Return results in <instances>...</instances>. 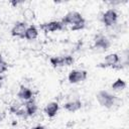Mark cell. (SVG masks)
I'll list each match as a JSON object with an SVG mask.
<instances>
[{"mask_svg":"<svg viewBox=\"0 0 129 129\" xmlns=\"http://www.w3.org/2000/svg\"><path fill=\"white\" fill-rule=\"evenodd\" d=\"M110 45H111L110 40L104 34L99 33L94 38V45L92 46V49L95 52L102 53V52H105L110 47Z\"/></svg>","mask_w":129,"mask_h":129,"instance_id":"1","label":"cell"},{"mask_svg":"<svg viewBox=\"0 0 129 129\" xmlns=\"http://www.w3.org/2000/svg\"><path fill=\"white\" fill-rule=\"evenodd\" d=\"M97 100L101 106L110 109L114 105H116V102L118 99L116 98V96L112 95L111 93H109L107 91H100L97 94Z\"/></svg>","mask_w":129,"mask_h":129,"instance_id":"2","label":"cell"},{"mask_svg":"<svg viewBox=\"0 0 129 129\" xmlns=\"http://www.w3.org/2000/svg\"><path fill=\"white\" fill-rule=\"evenodd\" d=\"M99 67H101V68H109L110 67V68H114V69H121L122 63H121L120 56L117 53H110L105 56L103 62H101L99 64Z\"/></svg>","mask_w":129,"mask_h":129,"instance_id":"3","label":"cell"},{"mask_svg":"<svg viewBox=\"0 0 129 129\" xmlns=\"http://www.w3.org/2000/svg\"><path fill=\"white\" fill-rule=\"evenodd\" d=\"M117 19H118V13H117L116 9H114V8L108 9L107 11L104 12V14L102 16V22L107 27L114 26L117 23Z\"/></svg>","mask_w":129,"mask_h":129,"instance_id":"4","label":"cell"},{"mask_svg":"<svg viewBox=\"0 0 129 129\" xmlns=\"http://www.w3.org/2000/svg\"><path fill=\"white\" fill-rule=\"evenodd\" d=\"M83 16L80 12L78 11H70L69 13H67L64 15V17L60 20V22L63 24V25H68V24H71L72 26L75 25L76 23L80 22L81 20H83Z\"/></svg>","mask_w":129,"mask_h":129,"instance_id":"5","label":"cell"},{"mask_svg":"<svg viewBox=\"0 0 129 129\" xmlns=\"http://www.w3.org/2000/svg\"><path fill=\"white\" fill-rule=\"evenodd\" d=\"M88 73L84 70H73L70 72L68 79L71 84H77L80 82H83L87 79Z\"/></svg>","mask_w":129,"mask_h":129,"instance_id":"6","label":"cell"},{"mask_svg":"<svg viewBox=\"0 0 129 129\" xmlns=\"http://www.w3.org/2000/svg\"><path fill=\"white\" fill-rule=\"evenodd\" d=\"M27 27H28L27 22L18 21L13 25V27L11 29V35L16 36V37H20V38H24V33H25Z\"/></svg>","mask_w":129,"mask_h":129,"instance_id":"7","label":"cell"},{"mask_svg":"<svg viewBox=\"0 0 129 129\" xmlns=\"http://www.w3.org/2000/svg\"><path fill=\"white\" fill-rule=\"evenodd\" d=\"M63 27V24L60 21H49L46 23H43L41 25V28L44 29L45 31H49V32H53V31H57V30H61Z\"/></svg>","mask_w":129,"mask_h":129,"instance_id":"8","label":"cell"},{"mask_svg":"<svg viewBox=\"0 0 129 129\" xmlns=\"http://www.w3.org/2000/svg\"><path fill=\"white\" fill-rule=\"evenodd\" d=\"M17 97H18L21 101L26 102V101L32 99L33 93H32V91H31L29 88L24 87V86H20V89H19V91H18V93H17Z\"/></svg>","mask_w":129,"mask_h":129,"instance_id":"9","label":"cell"},{"mask_svg":"<svg viewBox=\"0 0 129 129\" xmlns=\"http://www.w3.org/2000/svg\"><path fill=\"white\" fill-rule=\"evenodd\" d=\"M58 109H59V106H58V103L57 102H49L44 107V113L49 118H52V117H54L57 114Z\"/></svg>","mask_w":129,"mask_h":129,"instance_id":"10","label":"cell"},{"mask_svg":"<svg viewBox=\"0 0 129 129\" xmlns=\"http://www.w3.org/2000/svg\"><path fill=\"white\" fill-rule=\"evenodd\" d=\"M24 109H25V112H26L28 117H31V116L35 115V113L37 112V105H36V102L34 101L33 98L25 102Z\"/></svg>","mask_w":129,"mask_h":129,"instance_id":"11","label":"cell"},{"mask_svg":"<svg viewBox=\"0 0 129 129\" xmlns=\"http://www.w3.org/2000/svg\"><path fill=\"white\" fill-rule=\"evenodd\" d=\"M63 108L69 112H76L82 108V102L80 100H73L69 101L63 105Z\"/></svg>","mask_w":129,"mask_h":129,"instance_id":"12","label":"cell"},{"mask_svg":"<svg viewBox=\"0 0 129 129\" xmlns=\"http://www.w3.org/2000/svg\"><path fill=\"white\" fill-rule=\"evenodd\" d=\"M38 36V29L36 28L35 25H29L24 33V38H26L27 40H34L36 39Z\"/></svg>","mask_w":129,"mask_h":129,"instance_id":"13","label":"cell"},{"mask_svg":"<svg viewBox=\"0 0 129 129\" xmlns=\"http://www.w3.org/2000/svg\"><path fill=\"white\" fill-rule=\"evenodd\" d=\"M111 88H112L113 91L119 92V91H122V90H124V89L126 88V83H125V81H123L122 79H118V80H116V81L112 84Z\"/></svg>","mask_w":129,"mask_h":129,"instance_id":"14","label":"cell"},{"mask_svg":"<svg viewBox=\"0 0 129 129\" xmlns=\"http://www.w3.org/2000/svg\"><path fill=\"white\" fill-rule=\"evenodd\" d=\"M49 62L53 68H59L63 67V61H62V56H52L49 58Z\"/></svg>","mask_w":129,"mask_h":129,"instance_id":"15","label":"cell"},{"mask_svg":"<svg viewBox=\"0 0 129 129\" xmlns=\"http://www.w3.org/2000/svg\"><path fill=\"white\" fill-rule=\"evenodd\" d=\"M23 17L25 19V22L26 21H30V20H33L34 19V12L32 9L30 8H26L24 11H23Z\"/></svg>","mask_w":129,"mask_h":129,"instance_id":"16","label":"cell"},{"mask_svg":"<svg viewBox=\"0 0 129 129\" xmlns=\"http://www.w3.org/2000/svg\"><path fill=\"white\" fill-rule=\"evenodd\" d=\"M21 103H19V102H13L11 105H10V108H9V110H10V112L11 113H13V114H15L19 109H21Z\"/></svg>","mask_w":129,"mask_h":129,"instance_id":"17","label":"cell"},{"mask_svg":"<svg viewBox=\"0 0 129 129\" xmlns=\"http://www.w3.org/2000/svg\"><path fill=\"white\" fill-rule=\"evenodd\" d=\"M62 61H63V67L64 66L69 67V66L74 63L75 59H74V57L72 55H64V56H62Z\"/></svg>","mask_w":129,"mask_h":129,"instance_id":"18","label":"cell"},{"mask_svg":"<svg viewBox=\"0 0 129 129\" xmlns=\"http://www.w3.org/2000/svg\"><path fill=\"white\" fill-rule=\"evenodd\" d=\"M8 69V64L7 62L1 57V54H0V76H2Z\"/></svg>","mask_w":129,"mask_h":129,"instance_id":"19","label":"cell"},{"mask_svg":"<svg viewBox=\"0 0 129 129\" xmlns=\"http://www.w3.org/2000/svg\"><path fill=\"white\" fill-rule=\"evenodd\" d=\"M85 25H86V20L83 19L80 22H78L75 25H73L72 26V30H81V29H83L85 27Z\"/></svg>","mask_w":129,"mask_h":129,"instance_id":"20","label":"cell"},{"mask_svg":"<svg viewBox=\"0 0 129 129\" xmlns=\"http://www.w3.org/2000/svg\"><path fill=\"white\" fill-rule=\"evenodd\" d=\"M15 115H17L18 117H21V118H27V117H28L27 114H26V112H25V109H24V108L19 109V110L15 113Z\"/></svg>","mask_w":129,"mask_h":129,"instance_id":"21","label":"cell"},{"mask_svg":"<svg viewBox=\"0 0 129 129\" xmlns=\"http://www.w3.org/2000/svg\"><path fill=\"white\" fill-rule=\"evenodd\" d=\"M5 116H6V114H5V112H4V111H0V122L4 120V118H5Z\"/></svg>","mask_w":129,"mask_h":129,"instance_id":"22","label":"cell"},{"mask_svg":"<svg viewBox=\"0 0 129 129\" xmlns=\"http://www.w3.org/2000/svg\"><path fill=\"white\" fill-rule=\"evenodd\" d=\"M3 82H4V77L3 76H0V90H1V88L3 86Z\"/></svg>","mask_w":129,"mask_h":129,"instance_id":"23","label":"cell"},{"mask_svg":"<svg viewBox=\"0 0 129 129\" xmlns=\"http://www.w3.org/2000/svg\"><path fill=\"white\" fill-rule=\"evenodd\" d=\"M31 129H45V127H44V126H41V125H37V126L32 127Z\"/></svg>","mask_w":129,"mask_h":129,"instance_id":"24","label":"cell"},{"mask_svg":"<svg viewBox=\"0 0 129 129\" xmlns=\"http://www.w3.org/2000/svg\"><path fill=\"white\" fill-rule=\"evenodd\" d=\"M0 41H1V40H0Z\"/></svg>","mask_w":129,"mask_h":129,"instance_id":"25","label":"cell"}]
</instances>
